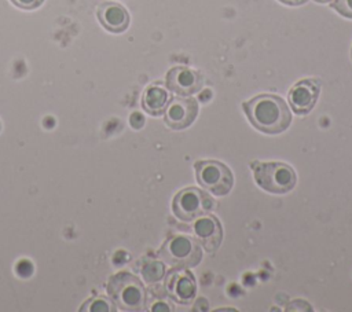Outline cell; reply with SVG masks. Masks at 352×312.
Segmentation results:
<instances>
[{"label": "cell", "instance_id": "6da1fadb", "mask_svg": "<svg viewBox=\"0 0 352 312\" xmlns=\"http://www.w3.org/2000/svg\"><path fill=\"white\" fill-rule=\"evenodd\" d=\"M250 124L264 133H280L292 122V113L285 100L276 95L261 93L242 104Z\"/></svg>", "mask_w": 352, "mask_h": 312}, {"label": "cell", "instance_id": "7a4b0ae2", "mask_svg": "<svg viewBox=\"0 0 352 312\" xmlns=\"http://www.w3.org/2000/svg\"><path fill=\"white\" fill-rule=\"evenodd\" d=\"M107 293L114 305L122 311H142L146 305V289L138 276L118 272L107 282Z\"/></svg>", "mask_w": 352, "mask_h": 312}, {"label": "cell", "instance_id": "3957f363", "mask_svg": "<svg viewBox=\"0 0 352 312\" xmlns=\"http://www.w3.org/2000/svg\"><path fill=\"white\" fill-rule=\"evenodd\" d=\"M254 180L265 191L285 194L296 186V172L283 162H254Z\"/></svg>", "mask_w": 352, "mask_h": 312}, {"label": "cell", "instance_id": "277c9868", "mask_svg": "<svg viewBox=\"0 0 352 312\" xmlns=\"http://www.w3.org/2000/svg\"><path fill=\"white\" fill-rule=\"evenodd\" d=\"M160 257L172 267L192 268L202 258V247L187 235H175L164 242L158 252Z\"/></svg>", "mask_w": 352, "mask_h": 312}, {"label": "cell", "instance_id": "5b68a950", "mask_svg": "<svg viewBox=\"0 0 352 312\" xmlns=\"http://www.w3.org/2000/svg\"><path fill=\"white\" fill-rule=\"evenodd\" d=\"M214 199L197 187H187L179 191L172 201L175 216L183 221H192L209 213L214 208Z\"/></svg>", "mask_w": 352, "mask_h": 312}, {"label": "cell", "instance_id": "8992f818", "mask_svg": "<svg viewBox=\"0 0 352 312\" xmlns=\"http://www.w3.org/2000/svg\"><path fill=\"white\" fill-rule=\"evenodd\" d=\"M198 183L213 195L223 197L230 192L234 184L232 172L227 165L216 159L197 161L194 164Z\"/></svg>", "mask_w": 352, "mask_h": 312}, {"label": "cell", "instance_id": "52a82bcc", "mask_svg": "<svg viewBox=\"0 0 352 312\" xmlns=\"http://www.w3.org/2000/svg\"><path fill=\"white\" fill-rule=\"evenodd\" d=\"M165 289L168 296L179 304L192 302L197 293L194 275L182 267H175L166 274Z\"/></svg>", "mask_w": 352, "mask_h": 312}, {"label": "cell", "instance_id": "ba28073f", "mask_svg": "<svg viewBox=\"0 0 352 312\" xmlns=\"http://www.w3.org/2000/svg\"><path fill=\"white\" fill-rule=\"evenodd\" d=\"M198 114V103L194 98L175 96L170 98L165 109V122L172 129H184L190 126Z\"/></svg>", "mask_w": 352, "mask_h": 312}, {"label": "cell", "instance_id": "9c48e42d", "mask_svg": "<svg viewBox=\"0 0 352 312\" xmlns=\"http://www.w3.org/2000/svg\"><path fill=\"white\" fill-rule=\"evenodd\" d=\"M195 241L208 253H214L223 241V228L219 219L213 214H202L192 224Z\"/></svg>", "mask_w": 352, "mask_h": 312}, {"label": "cell", "instance_id": "30bf717a", "mask_svg": "<svg viewBox=\"0 0 352 312\" xmlns=\"http://www.w3.org/2000/svg\"><path fill=\"white\" fill-rule=\"evenodd\" d=\"M204 76L191 67L187 66H176L172 67L166 74V87L172 92L190 96L198 92L202 88Z\"/></svg>", "mask_w": 352, "mask_h": 312}, {"label": "cell", "instance_id": "8fae6325", "mask_svg": "<svg viewBox=\"0 0 352 312\" xmlns=\"http://www.w3.org/2000/svg\"><path fill=\"white\" fill-rule=\"evenodd\" d=\"M320 91V84L316 80H301L289 91V102L294 113L307 114L315 106Z\"/></svg>", "mask_w": 352, "mask_h": 312}, {"label": "cell", "instance_id": "7c38bea8", "mask_svg": "<svg viewBox=\"0 0 352 312\" xmlns=\"http://www.w3.org/2000/svg\"><path fill=\"white\" fill-rule=\"evenodd\" d=\"M98 19L102 26L111 33H121L129 26V14L118 3L106 1L98 7Z\"/></svg>", "mask_w": 352, "mask_h": 312}, {"label": "cell", "instance_id": "4fadbf2b", "mask_svg": "<svg viewBox=\"0 0 352 312\" xmlns=\"http://www.w3.org/2000/svg\"><path fill=\"white\" fill-rule=\"evenodd\" d=\"M170 100L169 89L162 84H151L146 88L142 96L143 109L151 115H160L165 111L168 103Z\"/></svg>", "mask_w": 352, "mask_h": 312}, {"label": "cell", "instance_id": "5bb4252c", "mask_svg": "<svg viewBox=\"0 0 352 312\" xmlns=\"http://www.w3.org/2000/svg\"><path fill=\"white\" fill-rule=\"evenodd\" d=\"M140 274L147 283H157L165 275V267L161 261L148 260L143 263L140 268Z\"/></svg>", "mask_w": 352, "mask_h": 312}, {"label": "cell", "instance_id": "9a60e30c", "mask_svg": "<svg viewBox=\"0 0 352 312\" xmlns=\"http://www.w3.org/2000/svg\"><path fill=\"white\" fill-rule=\"evenodd\" d=\"M80 311L82 312H114L116 307L114 302L104 298V297H94L91 300H88L87 302H84V305L80 308Z\"/></svg>", "mask_w": 352, "mask_h": 312}, {"label": "cell", "instance_id": "2e32d148", "mask_svg": "<svg viewBox=\"0 0 352 312\" xmlns=\"http://www.w3.org/2000/svg\"><path fill=\"white\" fill-rule=\"evenodd\" d=\"M331 7L341 15L352 18V0H333Z\"/></svg>", "mask_w": 352, "mask_h": 312}, {"label": "cell", "instance_id": "e0dca14e", "mask_svg": "<svg viewBox=\"0 0 352 312\" xmlns=\"http://www.w3.org/2000/svg\"><path fill=\"white\" fill-rule=\"evenodd\" d=\"M44 0H11V3L22 10H33L43 4Z\"/></svg>", "mask_w": 352, "mask_h": 312}, {"label": "cell", "instance_id": "ac0fdd59", "mask_svg": "<svg viewBox=\"0 0 352 312\" xmlns=\"http://www.w3.org/2000/svg\"><path fill=\"white\" fill-rule=\"evenodd\" d=\"M280 3L283 4H287V5H301L304 4L307 0H279Z\"/></svg>", "mask_w": 352, "mask_h": 312}, {"label": "cell", "instance_id": "d6986e66", "mask_svg": "<svg viewBox=\"0 0 352 312\" xmlns=\"http://www.w3.org/2000/svg\"><path fill=\"white\" fill-rule=\"evenodd\" d=\"M318 3H327V1H333V0H315Z\"/></svg>", "mask_w": 352, "mask_h": 312}]
</instances>
